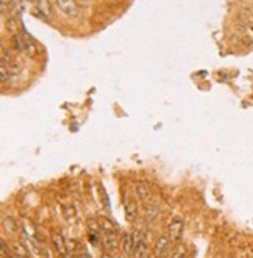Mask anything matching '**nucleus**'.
Segmentation results:
<instances>
[{
    "label": "nucleus",
    "instance_id": "ddd939ff",
    "mask_svg": "<svg viewBox=\"0 0 253 258\" xmlns=\"http://www.w3.org/2000/svg\"><path fill=\"white\" fill-rule=\"evenodd\" d=\"M11 249H13V252H14L16 258H21V257H30L29 249H27V247H25L22 243H19V241H13Z\"/></svg>",
    "mask_w": 253,
    "mask_h": 258
},
{
    "label": "nucleus",
    "instance_id": "1a4fd4ad",
    "mask_svg": "<svg viewBox=\"0 0 253 258\" xmlns=\"http://www.w3.org/2000/svg\"><path fill=\"white\" fill-rule=\"evenodd\" d=\"M136 196H138V199L142 202L144 205L146 204H149V202H152V194H150V189H149V186L146 185V183H142V182H138L136 183Z\"/></svg>",
    "mask_w": 253,
    "mask_h": 258
},
{
    "label": "nucleus",
    "instance_id": "9d476101",
    "mask_svg": "<svg viewBox=\"0 0 253 258\" xmlns=\"http://www.w3.org/2000/svg\"><path fill=\"white\" fill-rule=\"evenodd\" d=\"M133 246H134V241H133V233L130 232H124L122 233V238H121V247L125 255H131L133 254Z\"/></svg>",
    "mask_w": 253,
    "mask_h": 258
},
{
    "label": "nucleus",
    "instance_id": "6ab92c4d",
    "mask_svg": "<svg viewBox=\"0 0 253 258\" xmlns=\"http://www.w3.org/2000/svg\"><path fill=\"white\" fill-rule=\"evenodd\" d=\"M80 258H93V257H91V255H89L88 252H83V254H81V255H80Z\"/></svg>",
    "mask_w": 253,
    "mask_h": 258
},
{
    "label": "nucleus",
    "instance_id": "f3484780",
    "mask_svg": "<svg viewBox=\"0 0 253 258\" xmlns=\"http://www.w3.org/2000/svg\"><path fill=\"white\" fill-rule=\"evenodd\" d=\"M11 41H13V45H14V49H16V52H24V42H22V36L21 35H14L13 38H11Z\"/></svg>",
    "mask_w": 253,
    "mask_h": 258
},
{
    "label": "nucleus",
    "instance_id": "0eeeda50",
    "mask_svg": "<svg viewBox=\"0 0 253 258\" xmlns=\"http://www.w3.org/2000/svg\"><path fill=\"white\" fill-rule=\"evenodd\" d=\"M57 5L60 10L69 17H77L80 14L78 5L75 3V0H57Z\"/></svg>",
    "mask_w": 253,
    "mask_h": 258
},
{
    "label": "nucleus",
    "instance_id": "4468645a",
    "mask_svg": "<svg viewBox=\"0 0 253 258\" xmlns=\"http://www.w3.org/2000/svg\"><path fill=\"white\" fill-rule=\"evenodd\" d=\"M34 6L38 8V10L41 11V14L47 16L50 13V5H49V0H33Z\"/></svg>",
    "mask_w": 253,
    "mask_h": 258
},
{
    "label": "nucleus",
    "instance_id": "aec40b11",
    "mask_svg": "<svg viewBox=\"0 0 253 258\" xmlns=\"http://www.w3.org/2000/svg\"><path fill=\"white\" fill-rule=\"evenodd\" d=\"M102 258H113L111 255H108V254H105V255H102Z\"/></svg>",
    "mask_w": 253,
    "mask_h": 258
},
{
    "label": "nucleus",
    "instance_id": "f8f14e48",
    "mask_svg": "<svg viewBox=\"0 0 253 258\" xmlns=\"http://www.w3.org/2000/svg\"><path fill=\"white\" fill-rule=\"evenodd\" d=\"M21 36H22V42H24V53H27L29 57H32V55L34 53V42H33V39L25 32H22Z\"/></svg>",
    "mask_w": 253,
    "mask_h": 258
},
{
    "label": "nucleus",
    "instance_id": "f03ea898",
    "mask_svg": "<svg viewBox=\"0 0 253 258\" xmlns=\"http://www.w3.org/2000/svg\"><path fill=\"white\" fill-rule=\"evenodd\" d=\"M183 230H185V224L183 221L180 218H174L170 222L167 224V228H166V236L169 238L170 243H177L182 239L183 236Z\"/></svg>",
    "mask_w": 253,
    "mask_h": 258
},
{
    "label": "nucleus",
    "instance_id": "412c9836",
    "mask_svg": "<svg viewBox=\"0 0 253 258\" xmlns=\"http://www.w3.org/2000/svg\"><path fill=\"white\" fill-rule=\"evenodd\" d=\"M113 258H124V257H113Z\"/></svg>",
    "mask_w": 253,
    "mask_h": 258
},
{
    "label": "nucleus",
    "instance_id": "6e6552de",
    "mask_svg": "<svg viewBox=\"0 0 253 258\" xmlns=\"http://www.w3.org/2000/svg\"><path fill=\"white\" fill-rule=\"evenodd\" d=\"M158 213H159V208L158 205L155 204V202H149V204L144 205V213H142V221L146 224H150L153 222L157 218H158Z\"/></svg>",
    "mask_w": 253,
    "mask_h": 258
},
{
    "label": "nucleus",
    "instance_id": "2eb2a0df",
    "mask_svg": "<svg viewBox=\"0 0 253 258\" xmlns=\"http://www.w3.org/2000/svg\"><path fill=\"white\" fill-rule=\"evenodd\" d=\"M2 227H3V230L5 232H10V233H13V232H16V221L13 219V218H3L2 219Z\"/></svg>",
    "mask_w": 253,
    "mask_h": 258
},
{
    "label": "nucleus",
    "instance_id": "a211bd4d",
    "mask_svg": "<svg viewBox=\"0 0 253 258\" xmlns=\"http://www.w3.org/2000/svg\"><path fill=\"white\" fill-rule=\"evenodd\" d=\"M185 254H186L185 247H183V246H177V247L174 249L172 255H170V258H185Z\"/></svg>",
    "mask_w": 253,
    "mask_h": 258
},
{
    "label": "nucleus",
    "instance_id": "9b49d317",
    "mask_svg": "<svg viewBox=\"0 0 253 258\" xmlns=\"http://www.w3.org/2000/svg\"><path fill=\"white\" fill-rule=\"evenodd\" d=\"M63 216H64L67 222H75L77 221V208L70 204L63 205Z\"/></svg>",
    "mask_w": 253,
    "mask_h": 258
},
{
    "label": "nucleus",
    "instance_id": "f257e3e1",
    "mask_svg": "<svg viewBox=\"0 0 253 258\" xmlns=\"http://www.w3.org/2000/svg\"><path fill=\"white\" fill-rule=\"evenodd\" d=\"M133 258H149V251H147V236L142 230H134L133 232Z\"/></svg>",
    "mask_w": 253,
    "mask_h": 258
},
{
    "label": "nucleus",
    "instance_id": "39448f33",
    "mask_svg": "<svg viewBox=\"0 0 253 258\" xmlns=\"http://www.w3.org/2000/svg\"><path fill=\"white\" fill-rule=\"evenodd\" d=\"M169 238L167 236H159L157 241H155V246H153V251H152V257L153 258H164L167 255V251H169Z\"/></svg>",
    "mask_w": 253,
    "mask_h": 258
},
{
    "label": "nucleus",
    "instance_id": "20e7f679",
    "mask_svg": "<svg viewBox=\"0 0 253 258\" xmlns=\"http://www.w3.org/2000/svg\"><path fill=\"white\" fill-rule=\"evenodd\" d=\"M102 243L106 251H116L119 246V238H117V230H103L102 232Z\"/></svg>",
    "mask_w": 253,
    "mask_h": 258
},
{
    "label": "nucleus",
    "instance_id": "7ed1b4c3",
    "mask_svg": "<svg viewBox=\"0 0 253 258\" xmlns=\"http://www.w3.org/2000/svg\"><path fill=\"white\" fill-rule=\"evenodd\" d=\"M52 244H53V249H55L57 254L61 258H67L69 249H67V241L64 239V236H63L61 233H58V232H53L52 233Z\"/></svg>",
    "mask_w": 253,
    "mask_h": 258
},
{
    "label": "nucleus",
    "instance_id": "dca6fc26",
    "mask_svg": "<svg viewBox=\"0 0 253 258\" xmlns=\"http://www.w3.org/2000/svg\"><path fill=\"white\" fill-rule=\"evenodd\" d=\"M6 29H8V32L11 33V36L19 35V33H17V32H19V24H17L16 17H8V21H6Z\"/></svg>",
    "mask_w": 253,
    "mask_h": 258
},
{
    "label": "nucleus",
    "instance_id": "423d86ee",
    "mask_svg": "<svg viewBox=\"0 0 253 258\" xmlns=\"http://www.w3.org/2000/svg\"><path fill=\"white\" fill-rule=\"evenodd\" d=\"M124 208H125V218L128 222H134L138 218V205L133 200V197L125 196L124 197Z\"/></svg>",
    "mask_w": 253,
    "mask_h": 258
}]
</instances>
